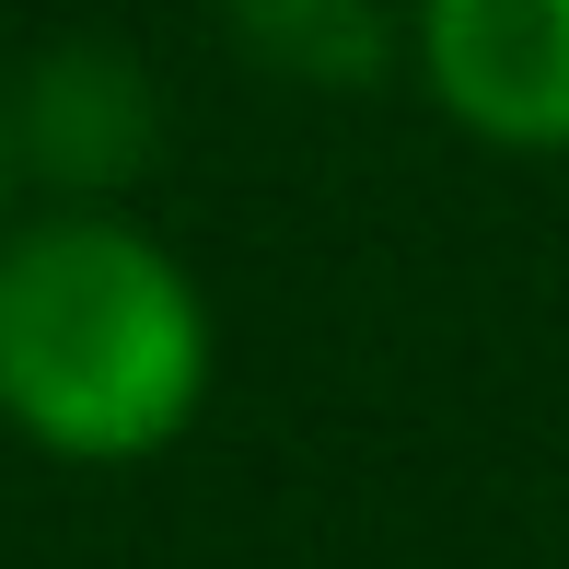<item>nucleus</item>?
Here are the masks:
<instances>
[{
    "label": "nucleus",
    "instance_id": "1",
    "mask_svg": "<svg viewBox=\"0 0 569 569\" xmlns=\"http://www.w3.org/2000/svg\"><path fill=\"white\" fill-rule=\"evenodd\" d=\"M210 396V302L128 221H36L0 244V419L59 465H140Z\"/></svg>",
    "mask_w": 569,
    "mask_h": 569
},
{
    "label": "nucleus",
    "instance_id": "2",
    "mask_svg": "<svg viewBox=\"0 0 569 569\" xmlns=\"http://www.w3.org/2000/svg\"><path fill=\"white\" fill-rule=\"evenodd\" d=\"M419 70L453 128L569 151V0H419Z\"/></svg>",
    "mask_w": 569,
    "mask_h": 569
}]
</instances>
